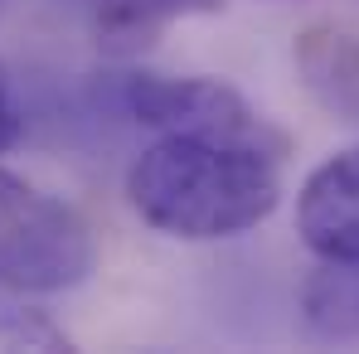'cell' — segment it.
Masks as SVG:
<instances>
[{"label":"cell","instance_id":"1","mask_svg":"<svg viewBox=\"0 0 359 354\" xmlns=\"http://www.w3.org/2000/svg\"><path fill=\"white\" fill-rule=\"evenodd\" d=\"M131 209L170 238L214 243L257 229L277 199V156L243 141L209 136H161L126 170Z\"/></svg>","mask_w":359,"mask_h":354},{"label":"cell","instance_id":"2","mask_svg":"<svg viewBox=\"0 0 359 354\" xmlns=\"http://www.w3.org/2000/svg\"><path fill=\"white\" fill-rule=\"evenodd\" d=\"M97 262L88 219L59 194L0 165V287L25 296L73 292Z\"/></svg>","mask_w":359,"mask_h":354},{"label":"cell","instance_id":"3","mask_svg":"<svg viewBox=\"0 0 359 354\" xmlns=\"http://www.w3.org/2000/svg\"><path fill=\"white\" fill-rule=\"evenodd\" d=\"M121 107L141 126L161 136H209L243 141L282 156V136L248 107V97L219 78H165V73H131L121 78Z\"/></svg>","mask_w":359,"mask_h":354},{"label":"cell","instance_id":"4","mask_svg":"<svg viewBox=\"0 0 359 354\" xmlns=\"http://www.w3.org/2000/svg\"><path fill=\"white\" fill-rule=\"evenodd\" d=\"M297 233L320 262H359V146L335 151L306 175Z\"/></svg>","mask_w":359,"mask_h":354},{"label":"cell","instance_id":"5","mask_svg":"<svg viewBox=\"0 0 359 354\" xmlns=\"http://www.w3.org/2000/svg\"><path fill=\"white\" fill-rule=\"evenodd\" d=\"M297 73L306 93L335 121L359 126V34L340 25H311L297 34Z\"/></svg>","mask_w":359,"mask_h":354},{"label":"cell","instance_id":"6","mask_svg":"<svg viewBox=\"0 0 359 354\" xmlns=\"http://www.w3.org/2000/svg\"><path fill=\"white\" fill-rule=\"evenodd\" d=\"M301 315L316 340L359 345V262H320L301 287Z\"/></svg>","mask_w":359,"mask_h":354},{"label":"cell","instance_id":"7","mask_svg":"<svg viewBox=\"0 0 359 354\" xmlns=\"http://www.w3.org/2000/svg\"><path fill=\"white\" fill-rule=\"evenodd\" d=\"M224 0H102L97 29L112 44H146L165 20L194 15V10H219Z\"/></svg>","mask_w":359,"mask_h":354},{"label":"cell","instance_id":"8","mask_svg":"<svg viewBox=\"0 0 359 354\" xmlns=\"http://www.w3.org/2000/svg\"><path fill=\"white\" fill-rule=\"evenodd\" d=\"M0 350H73L44 311H0Z\"/></svg>","mask_w":359,"mask_h":354},{"label":"cell","instance_id":"9","mask_svg":"<svg viewBox=\"0 0 359 354\" xmlns=\"http://www.w3.org/2000/svg\"><path fill=\"white\" fill-rule=\"evenodd\" d=\"M20 131H25V121L15 112V102H10V83H5V68H0V156L20 141Z\"/></svg>","mask_w":359,"mask_h":354}]
</instances>
